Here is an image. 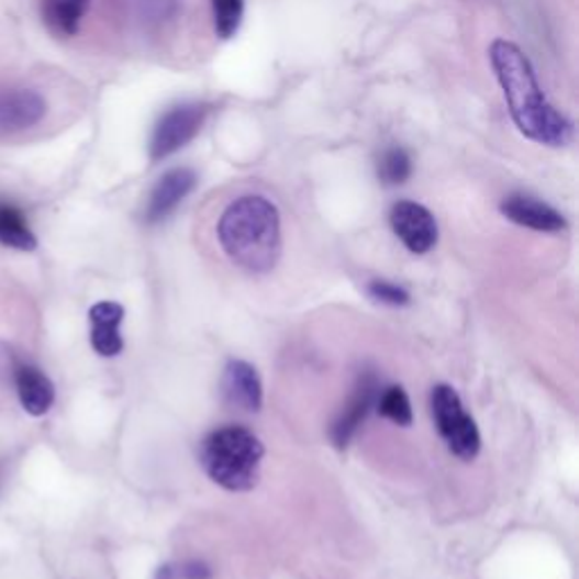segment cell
Wrapping results in <instances>:
<instances>
[{"label":"cell","instance_id":"1","mask_svg":"<svg viewBox=\"0 0 579 579\" xmlns=\"http://www.w3.org/2000/svg\"><path fill=\"white\" fill-rule=\"evenodd\" d=\"M489 62L519 132L538 145L568 147L575 141V125L550 104L527 55L508 38H496Z\"/></svg>","mask_w":579,"mask_h":579},{"label":"cell","instance_id":"2","mask_svg":"<svg viewBox=\"0 0 579 579\" xmlns=\"http://www.w3.org/2000/svg\"><path fill=\"white\" fill-rule=\"evenodd\" d=\"M224 254L247 272H269L281 256V215L263 196H243L231 202L218 222Z\"/></svg>","mask_w":579,"mask_h":579},{"label":"cell","instance_id":"3","mask_svg":"<svg viewBox=\"0 0 579 579\" xmlns=\"http://www.w3.org/2000/svg\"><path fill=\"white\" fill-rule=\"evenodd\" d=\"M263 455L260 439L243 426L213 431L200 448L207 476L229 491H249L256 485Z\"/></svg>","mask_w":579,"mask_h":579},{"label":"cell","instance_id":"4","mask_svg":"<svg viewBox=\"0 0 579 579\" xmlns=\"http://www.w3.org/2000/svg\"><path fill=\"white\" fill-rule=\"evenodd\" d=\"M431 405L437 431L450 453L459 459L471 461L480 453V431L476 421L467 414L465 405H461L459 394L450 385H437L431 397Z\"/></svg>","mask_w":579,"mask_h":579},{"label":"cell","instance_id":"5","mask_svg":"<svg viewBox=\"0 0 579 579\" xmlns=\"http://www.w3.org/2000/svg\"><path fill=\"white\" fill-rule=\"evenodd\" d=\"M209 115V104L183 102L168 109L149 138V162L159 164L196 138Z\"/></svg>","mask_w":579,"mask_h":579},{"label":"cell","instance_id":"6","mask_svg":"<svg viewBox=\"0 0 579 579\" xmlns=\"http://www.w3.org/2000/svg\"><path fill=\"white\" fill-rule=\"evenodd\" d=\"M390 224L399 241L412 252V254H428L439 238V226L435 215L412 200H401L392 207Z\"/></svg>","mask_w":579,"mask_h":579},{"label":"cell","instance_id":"7","mask_svg":"<svg viewBox=\"0 0 579 579\" xmlns=\"http://www.w3.org/2000/svg\"><path fill=\"white\" fill-rule=\"evenodd\" d=\"M378 394H380V388H378L376 374L365 371L356 382V390H354L349 403H346L344 412L337 416V421L333 423V428H331V439L337 448H344L346 444L352 442V437L356 435V431L363 426L365 419L371 412V408L376 405Z\"/></svg>","mask_w":579,"mask_h":579},{"label":"cell","instance_id":"8","mask_svg":"<svg viewBox=\"0 0 579 579\" xmlns=\"http://www.w3.org/2000/svg\"><path fill=\"white\" fill-rule=\"evenodd\" d=\"M198 186V172L190 168L168 170L157 186L152 188L145 207V222L157 224L164 222Z\"/></svg>","mask_w":579,"mask_h":579},{"label":"cell","instance_id":"9","mask_svg":"<svg viewBox=\"0 0 579 579\" xmlns=\"http://www.w3.org/2000/svg\"><path fill=\"white\" fill-rule=\"evenodd\" d=\"M48 102L34 89H14L0 96V132H25L46 119Z\"/></svg>","mask_w":579,"mask_h":579},{"label":"cell","instance_id":"10","mask_svg":"<svg viewBox=\"0 0 579 579\" xmlns=\"http://www.w3.org/2000/svg\"><path fill=\"white\" fill-rule=\"evenodd\" d=\"M224 401L243 412H258L263 405V385L256 369L245 360H231L222 376Z\"/></svg>","mask_w":579,"mask_h":579},{"label":"cell","instance_id":"11","mask_svg":"<svg viewBox=\"0 0 579 579\" xmlns=\"http://www.w3.org/2000/svg\"><path fill=\"white\" fill-rule=\"evenodd\" d=\"M500 213L510 222L532 231H548V234H555V231L566 229V218L557 209L532 196H523V192H514V196L505 198L503 204H500Z\"/></svg>","mask_w":579,"mask_h":579},{"label":"cell","instance_id":"12","mask_svg":"<svg viewBox=\"0 0 579 579\" xmlns=\"http://www.w3.org/2000/svg\"><path fill=\"white\" fill-rule=\"evenodd\" d=\"M14 382L23 410L30 416H44L55 403L53 380L32 365H21L14 369Z\"/></svg>","mask_w":579,"mask_h":579},{"label":"cell","instance_id":"13","mask_svg":"<svg viewBox=\"0 0 579 579\" xmlns=\"http://www.w3.org/2000/svg\"><path fill=\"white\" fill-rule=\"evenodd\" d=\"M89 8L91 0H42V16L53 34L68 38L80 32Z\"/></svg>","mask_w":579,"mask_h":579},{"label":"cell","instance_id":"14","mask_svg":"<svg viewBox=\"0 0 579 579\" xmlns=\"http://www.w3.org/2000/svg\"><path fill=\"white\" fill-rule=\"evenodd\" d=\"M0 245L19 252H34L38 245L23 211L10 202H0Z\"/></svg>","mask_w":579,"mask_h":579},{"label":"cell","instance_id":"15","mask_svg":"<svg viewBox=\"0 0 579 579\" xmlns=\"http://www.w3.org/2000/svg\"><path fill=\"white\" fill-rule=\"evenodd\" d=\"M378 179L385 186H401L412 177V157L401 145H392L382 149L378 157Z\"/></svg>","mask_w":579,"mask_h":579},{"label":"cell","instance_id":"16","mask_svg":"<svg viewBox=\"0 0 579 579\" xmlns=\"http://www.w3.org/2000/svg\"><path fill=\"white\" fill-rule=\"evenodd\" d=\"M376 408L385 419L394 421L397 426H410L412 423V405L401 385H392V388L382 390V394H378L376 399Z\"/></svg>","mask_w":579,"mask_h":579},{"label":"cell","instance_id":"17","mask_svg":"<svg viewBox=\"0 0 579 579\" xmlns=\"http://www.w3.org/2000/svg\"><path fill=\"white\" fill-rule=\"evenodd\" d=\"M213 27L220 38H231L245 16V0H211Z\"/></svg>","mask_w":579,"mask_h":579},{"label":"cell","instance_id":"18","mask_svg":"<svg viewBox=\"0 0 579 579\" xmlns=\"http://www.w3.org/2000/svg\"><path fill=\"white\" fill-rule=\"evenodd\" d=\"M91 346L96 349V354L104 356V358H113L123 352V337L121 331L115 322H93L91 324Z\"/></svg>","mask_w":579,"mask_h":579},{"label":"cell","instance_id":"19","mask_svg":"<svg viewBox=\"0 0 579 579\" xmlns=\"http://www.w3.org/2000/svg\"><path fill=\"white\" fill-rule=\"evenodd\" d=\"M138 16L145 23L162 25L177 16L179 12V0H134Z\"/></svg>","mask_w":579,"mask_h":579},{"label":"cell","instance_id":"20","mask_svg":"<svg viewBox=\"0 0 579 579\" xmlns=\"http://www.w3.org/2000/svg\"><path fill=\"white\" fill-rule=\"evenodd\" d=\"M157 579H211V568L202 561L168 564L157 570Z\"/></svg>","mask_w":579,"mask_h":579},{"label":"cell","instance_id":"21","mask_svg":"<svg viewBox=\"0 0 579 579\" xmlns=\"http://www.w3.org/2000/svg\"><path fill=\"white\" fill-rule=\"evenodd\" d=\"M369 294L388 305H408L410 303V292L397 283L390 281H371L369 283Z\"/></svg>","mask_w":579,"mask_h":579}]
</instances>
